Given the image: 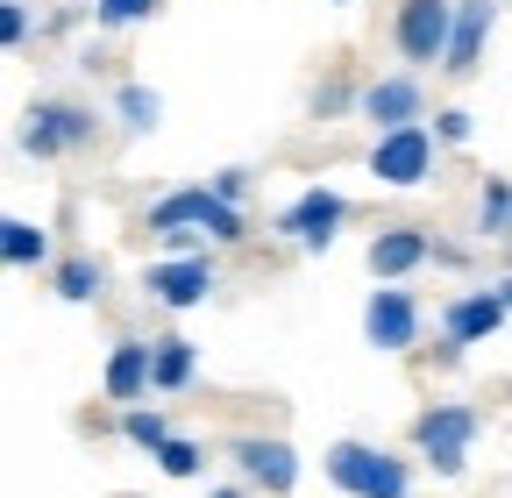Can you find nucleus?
Returning <instances> with one entry per match:
<instances>
[{
  "label": "nucleus",
  "mask_w": 512,
  "mask_h": 498,
  "mask_svg": "<svg viewBox=\"0 0 512 498\" xmlns=\"http://www.w3.org/2000/svg\"><path fill=\"white\" fill-rule=\"evenodd\" d=\"M143 228L164 242V235H207L214 249H235L242 235H249V214L242 207H228L214 185H171V193H157L150 207H143Z\"/></svg>",
  "instance_id": "obj_1"
},
{
  "label": "nucleus",
  "mask_w": 512,
  "mask_h": 498,
  "mask_svg": "<svg viewBox=\"0 0 512 498\" xmlns=\"http://www.w3.org/2000/svg\"><path fill=\"white\" fill-rule=\"evenodd\" d=\"M320 470H328V484L342 498H413V456L384 449V442H356V434H342V442L320 449Z\"/></svg>",
  "instance_id": "obj_2"
},
{
  "label": "nucleus",
  "mask_w": 512,
  "mask_h": 498,
  "mask_svg": "<svg viewBox=\"0 0 512 498\" xmlns=\"http://www.w3.org/2000/svg\"><path fill=\"white\" fill-rule=\"evenodd\" d=\"M477 434H484V413L470 399H434L413 413V456L434 470V477H463L470 470V449H477Z\"/></svg>",
  "instance_id": "obj_3"
},
{
  "label": "nucleus",
  "mask_w": 512,
  "mask_h": 498,
  "mask_svg": "<svg viewBox=\"0 0 512 498\" xmlns=\"http://www.w3.org/2000/svg\"><path fill=\"white\" fill-rule=\"evenodd\" d=\"M93 136H100V114L93 107H79V100H29L15 143H22V157L57 164V157H79Z\"/></svg>",
  "instance_id": "obj_4"
},
{
  "label": "nucleus",
  "mask_w": 512,
  "mask_h": 498,
  "mask_svg": "<svg viewBox=\"0 0 512 498\" xmlns=\"http://www.w3.org/2000/svg\"><path fill=\"white\" fill-rule=\"evenodd\" d=\"M448 36H456V0H392V50L406 72L448 65Z\"/></svg>",
  "instance_id": "obj_5"
},
{
  "label": "nucleus",
  "mask_w": 512,
  "mask_h": 498,
  "mask_svg": "<svg viewBox=\"0 0 512 498\" xmlns=\"http://www.w3.org/2000/svg\"><path fill=\"white\" fill-rule=\"evenodd\" d=\"M228 463H235V477L256 498H292L299 491V470H306L285 434H264V427H242L235 442H228Z\"/></svg>",
  "instance_id": "obj_6"
},
{
  "label": "nucleus",
  "mask_w": 512,
  "mask_h": 498,
  "mask_svg": "<svg viewBox=\"0 0 512 498\" xmlns=\"http://www.w3.org/2000/svg\"><path fill=\"white\" fill-rule=\"evenodd\" d=\"M505 321H512V306H505L498 285L448 292V299H441V314H434V328H441V356H463V349H477V342H498Z\"/></svg>",
  "instance_id": "obj_7"
},
{
  "label": "nucleus",
  "mask_w": 512,
  "mask_h": 498,
  "mask_svg": "<svg viewBox=\"0 0 512 498\" xmlns=\"http://www.w3.org/2000/svg\"><path fill=\"white\" fill-rule=\"evenodd\" d=\"M434 164H441V143H434L427 121H420V129H392V136H377V143H370V157H363V171L384 185V193H420V185L434 178Z\"/></svg>",
  "instance_id": "obj_8"
},
{
  "label": "nucleus",
  "mask_w": 512,
  "mask_h": 498,
  "mask_svg": "<svg viewBox=\"0 0 512 498\" xmlns=\"http://www.w3.org/2000/svg\"><path fill=\"white\" fill-rule=\"evenodd\" d=\"M420 328H427V306H420L413 285H370V299H363V342L377 356H406L420 342Z\"/></svg>",
  "instance_id": "obj_9"
},
{
  "label": "nucleus",
  "mask_w": 512,
  "mask_h": 498,
  "mask_svg": "<svg viewBox=\"0 0 512 498\" xmlns=\"http://www.w3.org/2000/svg\"><path fill=\"white\" fill-rule=\"evenodd\" d=\"M342 221H349V200L335 193V185H306V193L292 200V207H278V221H271V235L278 242H292V249H335L342 242Z\"/></svg>",
  "instance_id": "obj_10"
},
{
  "label": "nucleus",
  "mask_w": 512,
  "mask_h": 498,
  "mask_svg": "<svg viewBox=\"0 0 512 498\" xmlns=\"http://www.w3.org/2000/svg\"><path fill=\"white\" fill-rule=\"evenodd\" d=\"M221 285V264L214 257H150L143 264V299L164 306V314H192V306H207Z\"/></svg>",
  "instance_id": "obj_11"
},
{
  "label": "nucleus",
  "mask_w": 512,
  "mask_h": 498,
  "mask_svg": "<svg viewBox=\"0 0 512 498\" xmlns=\"http://www.w3.org/2000/svg\"><path fill=\"white\" fill-rule=\"evenodd\" d=\"M356 114L370 121L377 136H392V129H420V114H427V79L420 72H377V79H363V100H356Z\"/></svg>",
  "instance_id": "obj_12"
},
{
  "label": "nucleus",
  "mask_w": 512,
  "mask_h": 498,
  "mask_svg": "<svg viewBox=\"0 0 512 498\" xmlns=\"http://www.w3.org/2000/svg\"><path fill=\"white\" fill-rule=\"evenodd\" d=\"M363 264H370L377 285H406L413 271L434 264V228H420V221H384V228L370 235V249H363Z\"/></svg>",
  "instance_id": "obj_13"
},
{
  "label": "nucleus",
  "mask_w": 512,
  "mask_h": 498,
  "mask_svg": "<svg viewBox=\"0 0 512 498\" xmlns=\"http://www.w3.org/2000/svg\"><path fill=\"white\" fill-rule=\"evenodd\" d=\"M100 399H107L114 413H128V406H143V399H150V335H114V342H107Z\"/></svg>",
  "instance_id": "obj_14"
},
{
  "label": "nucleus",
  "mask_w": 512,
  "mask_h": 498,
  "mask_svg": "<svg viewBox=\"0 0 512 498\" xmlns=\"http://www.w3.org/2000/svg\"><path fill=\"white\" fill-rule=\"evenodd\" d=\"M498 29V0H456V36H448V79H477L484 65V43Z\"/></svg>",
  "instance_id": "obj_15"
},
{
  "label": "nucleus",
  "mask_w": 512,
  "mask_h": 498,
  "mask_svg": "<svg viewBox=\"0 0 512 498\" xmlns=\"http://www.w3.org/2000/svg\"><path fill=\"white\" fill-rule=\"evenodd\" d=\"M192 378H200V342L178 335V328L150 335V392L178 399V392H192Z\"/></svg>",
  "instance_id": "obj_16"
},
{
  "label": "nucleus",
  "mask_w": 512,
  "mask_h": 498,
  "mask_svg": "<svg viewBox=\"0 0 512 498\" xmlns=\"http://www.w3.org/2000/svg\"><path fill=\"white\" fill-rule=\"evenodd\" d=\"M0 257H8V271H57L50 228L29 214H0Z\"/></svg>",
  "instance_id": "obj_17"
},
{
  "label": "nucleus",
  "mask_w": 512,
  "mask_h": 498,
  "mask_svg": "<svg viewBox=\"0 0 512 498\" xmlns=\"http://www.w3.org/2000/svg\"><path fill=\"white\" fill-rule=\"evenodd\" d=\"M50 292H57L64 306H100V299H107V257H93V249H72V257H57Z\"/></svg>",
  "instance_id": "obj_18"
},
{
  "label": "nucleus",
  "mask_w": 512,
  "mask_h": 498,
  "mask_svg": "<svg viewBox=\"0 0 512 498\" xmlns=\"http://www.w3.org/2000/svg\"><path fill=\"white\" fill-rule=\"evenodd\" d=\"M107 114H114V129H121V136H157V121H164V93H157V86H143V79H121V86H114V100H107Z\"/></svg>",
  "instance_id": "obj_19"
},
{
  "label": "nucleus",
  "mask_w": 512,
  "mask_h": 498,
  "mask_svg": "<svg viewBox=\"0 0 512 498\" xmlns=\"http://www.w3.org/2000/svg\"><path fill=\"white\" fill-rule=\"evenodd\" d=\"M114 427H121V442H128V449H143L150 463L164 456V442H171V434H178L164 406H128V413H114Z\"/></svg>",
  "instance_id": "obj_20"
},
{
  "label": "nucleus",
  "mask_w": 512,
  "mask_h": 498,
  "mask_svg": "<svg viewBox=\"0 0 512 498\" xmlns=\"http://www.w3.org/2000/svg\"><path fill=\"white\" fill-rule=\"evenodd\" d=\"M477 242H512V178L491 171L477 185Z\"/></svg>",
  "instance_id": "obj_21"
},
{
  "label": "nucleus",
  "mask_w": 512,
  "mask_h": 498,
  "mask_svg": "<svg viewBox=\"0 0 512 498\" xmlns=\"http://www.w3.org/2000/svg\"><path fill=\"white\" fill-rule=\"evenodd\" d=\"M157 470H164L171 484H200V477H207V442H200V434H171L164 456H157Z\"/></svg>",
  "instance_id": "obj_22"
},
{
  "label": "nucleus",
  "mask_w": 512,
  "mask_h": 498,
  "mask_svg": "<svg viewBox=\"0 0 512 498\" xmlns=\"http://www.w3.org/2000/svg\"><path fill=\"white\" fill-rule=\"evenodd\" d=\"M356 100H363V79L349 86V79H320L313 93H306V114L313 121H342V114H356Z\"/></svg>",
  "instance_id": "obj_23"
},
{
  "label": "nucleus",
  "mask_w": 512,
  "mask_h": 498,
  "mask_svg": "<svg viewBox=\"0 0 512 498\" xmlns=\"http://www.w3.org/2000/svg\"><path fill=\"white\" fill-rule=\"evenodd\" d=\"M164 0H93V29H143L157 22Z\"/></svg>",
  "instance_id": "obj_24"
},
{
  "label": "nucleus",
  "mask_w": 512,
  "mask_h": 498,
  "mask_svg": "<svg viewBox=\"0 0 512 498\" xmlns=\"http://www.w3.org/2000/svg\"><path fill=\"white\" fill-rule=\"evenodd\" d=\"M470 136H477L470 107H456V100H448V107H434V143H441V150H463Z\"/></svg>",
  "instance_id": "obj_25"
},
{
  "label": "nucleus",
  "mask_w": 512,
  "mask_h": 498,
  "mask_svg": "<svg viewBox=\"0 0 512 498\" xmlns=\"http://www.w3.org/2000/svg\"><path fill=\"white\" fill-rule=\"evenodd\" d=\"M29 36H36L29 0H0V43H8V50H29Z\"/></svg>",
  "instance_id": "obj_26"
},
{
  "label": "nucleus",
  "mask_w": 512,
  "mask_h": 498,
  "mask_svg": "<svg viewBox=\"0 0 512 498\" xmlns=\"http://www.w3.org/2000/svg\"><path fill=\"white\" fill-rule=\"evenodd\" d=\"M207 185H214V193H221L228 207H242V200H249V171H242V164H221Z\"/></svg>",
  "instance_id": "obj_27"
},
{
  "label": "nucleus",
  "mask_w": 512,
  "mask_h": 498,
  "mask_svg": "<svg viewBox=\"0 0 512 498\" xmlns=\"http://www.w3.org/2000/svg\"><path fill=\"white\" fill-rule=\"evenodd\" d=\"M434 264H441V271H470V242H448V235H434Z\"/></svg>",
  "instance_id": "obj_28"
},
{
  "label": "nucleus",
  "mask_w": 512,
  "mask_h": 498,
  "mask_svg": "<svg viewBox=\"0 0 512 498\" xmlns=\"http://www.w3.org/2000/svg\"><path fill=\"white\" fill-rule=\"evenodd\" d=\"M200 498H256V491H249V484H242V477H228V484H207V491H200Z\"/></svg>",
  "instance_id": "obj_29"
},
{
  "label": "nucleus",
  "mask_w": 512,
  "mask_h": 498,
  "mask_svg": "<svg viewBox=\"0 0 512 498\" xmlns=\"http://www.w3.org/2000/svg\"><path fill=\"white\" fill-rule=\"evenodd\" d=\"M498 292H505V306H512V271H505V278H498Z\"/></svg>",
  "instance_id": "obj_30"
}]
</instances>
